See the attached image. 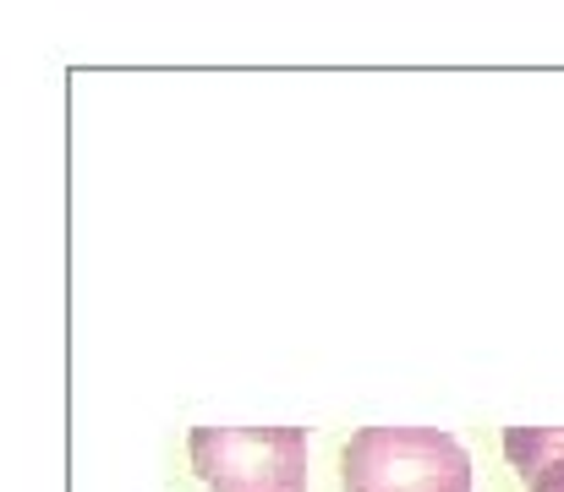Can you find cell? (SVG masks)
<instances>
[{
	"label": "cell",
	"mask_w": 564,
	"mask_h": 492,
	"mask_svg": "<svg viewBox=\"0 0 564 492\" xmlns=\"http://www.w3.org/2000/svg\"><path fill=\"white\" fill-rule=\"evenodd\" d=\"M346 492H471V455L438 427H362L340 449Z\"/></svg>",
	"instance_id": "6da1fadb"
},
{
	"label": "cell",
	"mask_w": 564,
	"mask_h": 492,
	"mask_svg": "<svg viewBox=\"0 0 564 492\" xmlns=\"http://www.w3.org/2000/svg\"><path fill=\"white\" fill-rule=\"evenodd\" d=\"M187 455L214 492H307L302 427H192Z\"/></svg>",
	"instance_id": "7a4b0ae2"
},
{
	"label": "cell",
	"mask_w": 564,
	"mask_h": 492,
	"mask_svg": "<svg viewBox=\"0 0 564 492\" xmlns=\"http://www.w3.org/2000/svg\"><path fill=\"white\" fill-rule=\"evenodd\" d=\"M505 455L527 492H564V427H510Z\"/></svg>",
	"instance_id": "3957f363"
}]
</instances>
